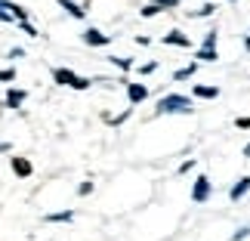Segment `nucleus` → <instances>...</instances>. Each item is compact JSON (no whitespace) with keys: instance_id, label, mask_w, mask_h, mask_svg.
<instances>
[{"instance_id":"nucleus-15","label":"nucleus","mask_w":250,"mask_h":241,"mask_svg":"<svg viewBox=\"0 0 250 241\" xmlns=\"http://www.w3.org/2000/svg\"><path fill=\"white\" fill-rule=\"evenodd\" d=\"M213 9H216V3H201L195 13H191V19H204V16H213Z\"/></svg>"},{"instance_id":"nucleus-1","label":"nucleus","mask_w":250,"mask_h":241,"mask_svg":"<svg viewBox=\"0 0 250 241\" xmlns=\"http://www.w3.org/2000/svg\"><path fill=\"white\" fill-rule=\"evenodd\" d=\"M158 114H191L195 111V99L191 96H182V93H167L158 99Z\"/></svg>"},{"instance_id":"nucleus-6","label":"nucleus","mask_w":250,"mask_h":241,"mask_svg":"<svg viewBox=\"0 0 250 241\" xmlns=\"http://www.w3.org/2000/svg\"><path fill=\"white\" fill-rule=\"evenodd\" d=\"M127 99H130V105L146 102L148 99V87L146 84H127Z\"/></svg>"},{"instance_id":"nucleus-27","label":"nucleus","mask_w":250,"mask_h":241,"mask_svg":"<svg viewBox=\"0 0 250 241\" xmlns=\"http://www.w3.org/2000/svg\"><path fill=\"white\" fill-rule=\"evenodd\" d=\"M204 46H216V31H207L204 34Z\"/></svg>"},{"instance_id":"nucleus-24","label":"nucleus","mask_w":250,"mask_h":241,"mask_svg":"<svg viewBox=\"0 0 250 241\" xmlns=\"http://www.w3.org/2000/svg\"><path fill=\"white\" fill-rule=\"evenodd\" d=\"M6 81H16V71L13 68H3V71H0V84H6Z\"/></svg>"},{"instance_id":"nucleus-9","label":"nucleus","mask_w":250,"mask_h":241,"mask_svg":"<svg viewBox=\"0 0 250 241\" xmlns=\"http://www.w3.org/2000/svg\"><path fill=\"white\" fill-rule=\"evenodd\" d=\"M191 96H198V99H216V96H219V87L195 84V87H191Z\"/></svg>"},{"instance_id":"nucleus-10","label":"nucleus","mask_w":250,"mask_h":241,"mask_svg":"<svg viewBox=\"0 0 250 241\" xmlns=\"http://www.w3.org/2000/svg\"><path fill=\"white\" fill-rule=\"evenodd\" d=\"M25 96H28L25 90H9L6 99H3V105H6V109H19V105L25 102Z\"/></svg>"},{"instance_id":"nucleus-29","label":"nucleus","mask_w":250,"mask_h":241,"mask_svg":"<svg viewBox=\"0 0 250 241\" xmlns=\"http://www.w3.org/2000/svg\"><path fill=\"white\" fill-rule=\"evenodd\" d=\"M244 158H250V142H247V146H244Z\"/></svg>"},{"instance_id":"nucleus-21","label":"nucleus","mask_w":250,"mask_h":241,"mask_svg":"<svg viewBox=\"0 0 250 241\" xmlns=\"http://www.w3.org/2000/svg\"><path fill=\"white\" fill-rule=\"evenodd\" d=\"M155 6H161V9H176L179 0H155Z\"/></svg>"},{"instance_id":"nucleus-26","label":"nucleus","mask_w":250,"mask_h":241,"mask_svg":"<svg viewBox=\"0 0 250 241\" xmlns=\"http://www.w3.org/2000/svg\"><path fill=\"white\" fill-rule=\"evenodd\" d=\"M19 25H22V31H25V34H31V37H37V31H34V25L28 22V19H25V22H19Z\"/></svg>"},{"instance_id":"nucleus-13","label":"nucleus","mask_w":250,"mask_h":241,"mask_svg":"<svg viewBox=\"0 0 250 241\" xmlns=\"http://www.w3.org/2000/svg\"><path fill=\"white\" fill-rule=\"evenodd\" d=\"M195 59H201V62H216L219 53H216V46H201V50L195 53Z\"/></svg>"},{"instance_id":"nucleus-5","label":"nucleus","mask_w":250,"mask_h":241,"mask_svg":"<svg viewBox=\"0 0 250 241\" xmlns=\"http://www.w3.org/2000/svg\"><path fill=\"white\" fill-rule=\"evenodd\" d=\"M9 167H13V173H16V176H22V179H28L34 173V164L28 161V158H9Z\"/></svg>"},{"instance_id":"nucleus-30","label":"nucleus","mask_w":250,"mask_h":241,"mask_svg":"<svg viewBox=\"0 0 250 241\" xmlns=\"http://www.w3.org/2000/svg\"><path fill=\"white\" fill-rule=\"evenodd\" d=\"M244 46H247V50H250V37H247V41H244Z\"/></svg>"},{"instance_id":"nucleus-20","label":"nucleus","mask_w":250,"mask_h":241,"mask_svg":"<svg viewBox=\"0 0 250 241\" xmlns=\"http://www.w3.org/2000/svg\"><path fill=\"white\" fill-rule=\"evenodd\" d=\"M195 167H198V161H195V158H188V161H182V164H179V173H188V170H195Z\"/></svg>"},{"instance_id":"nucleus-14","label":"nucleus","mask_w":250,"mask_h":241,"mask_svg":"<svg viewBox=\"0 0 250 241\" xmlns=\"http://www.w3.org/2000/svg\"><path fill=\"white\" fill-rule=\"evenodd\" d=\"M195 71H198V62H191L188 68H179V71H173V81H188Z\"/></svg>"},{"instance_id":"nucleus-18","label":"nucleus","mask_w":250,"mask_h":241,"mask_svg":"<svg viewBox=\"0 0 250 241\" xmlns=\"http://www.w3.org/2000/svg\"><path fill=\"white\" fill-rule=\"evenodd\" d=\"M127 118H130V109H127V111H121L118 118H105V121H108V124H114V127H121V124L127 121Z\"/></svg>"},{"instance_id":"nucleus-12","label":"nucleus","mask_w":250,"mask_h":241,"mask_svg":"<svg viewBox=\"0 0 250 241\" xmlns=\"http://www.w3.org/2000/svg\"><path fill=\"white\" fill-rule=\"evenodd\" d=\"M43 219H46V223H71L74 210H56V214H46Z\"/></svg>"},{"instance_id":"nucleus-17","label":"nucleus","mask_w":250,"mask_h":241,"mask_svg":"<svg viewBox=\"0 0 250 241\" xmlns=\"http://www.w3.org/2000/svg\"><path fill=\"white\" fill-rule=\"evenodd\" d=\"M0 22H16V19H13V13L6 9V0H0Z\"/></svg>"},{"instance_id":"nucleus-25","label":"nucleus","mask_w":250,"mask_h":241,"mask_svg":"<svg viewBox=\"0 0 250 241\" xmlns=\"http://www.w3.org/2000/svg\"><path fill=\"white\" fill-rule=\"evenodd\" d=\"M158 68V62H146V65H139V74H151Z\"/></svg>"},{"instance_id":"nucleus-3","label":"nucleus","mask_w":250,"mask_h":241,"mask_svg":"<svg viewBox=\"0 0 250 241\" xmlns=\"http://www.w3.org/2000/svg\"><path fill=\"white\" fill-rule=\"evenodd\" d=\"M210 195H213V182H210L207 173H201L195 179V186H191V201H195V204H204V201H210Z\"/></svg>"},{"instance_id":"nucleus-22","label":"nucleus","mask_w":250,"mask_h":241,"mask_svg":"<svg viewBox=\"0 0 250 241\" xmlns=\"http://www.w3.org/2000/svg\"><path fill=\"white\" fill-rule=\"evenodd\" d=\"M244 238H250V226H241V229L232 235V241H244Z\"/></svg>"},{"instance_id":"nucleus-11","label":"nucleus","mask_w":250,"mask_h":241,"mask_svg":"<svg viewBox=\"0 0 250 241\" xmlns=\"http://www.w3.org/2000/svg\"><path fill=\"white\" fill-rule=\"evenodd\" d=\"M59 3H62V9H65V13H68V16H74V19H83V16H86V9H83L81 3H74V0H59Z\"/></svg>"},{"instance_id":"nucleus-16","label":"nucleus","mask_w":250,"mask_h":241,"mask_svg":"<svg viewBox=\"0 0 250 241\" xmlns=\"http://www.w3.org/2000/svg\"><path fill=\"white\" fill-rule=\"evenodd\" d=\"M111 62L118 65L121 71H130V68H133V59H127V56H111Z\"/></svg>"},{"instance_id":"nucleus-4","label":"nucleus","mask_w":250,"mask_h":241,"mask_svg":"<svg viewBox=\"0 0 250 241\" xmlns=\"http://www.w3.org/2000/svg\"><path fill=\"white\" fill-rule=\"evenodd\" d=\"M83 44H90V46H108L111 44V34H102L99 28H86V31H83Z\"/></svg>"},{"instance_id":"nucleus-23","label":"nucleus","mask_w":250,"mask_h":241,"mask_svg":"<svg viewBox=\"0 0 250 241\" xmlns=\"http://www.w3.org/2000/svg\"><path fill=\"white\" fill-rule=\"evenodd\" d=\"M90 192H93V182L90 179H86V182H81V186H78V195L83 198V195H90Z\"/></svg>"},{"instance_id":"nucleus-19","label":"nucleus","mask_w":250,"mask_h":241,"mask_svg":"<svg viewBox=\"0 0 250 241\" xmlns=\"http://www.w3.org/2000/svg\"><path fill=\"white\" fill-rule=\"evenodd\" d=\"M158 13H164V9H161V6H155V3H148L146 9H142V16H146V19H151V16H158Z\"/></svg>"},{"instance_id":"nucleus-2","label":"nucleus","mask_w":250,"mask_h":241,"mask_svg":"<svg viewBox=\"0 0 250 241\" xmlns=\"http://www.w3.org/2000/svg\"><path fill=\"white\" fill-rule=\"evenodd\" d=\"M53 81L62 84V87H71V90H86L90 81L81 78V74H74L71 68H53Z\"/></svg>"},{"instance_id":"nucleus-7","label":"nucleus","mask_w":250,"mask_h":241,"mask_svg":"<svg viewBox=\"0 0 250 241\" xmlns=\"http://www.w3.org/2000/svg\"><path fill=\"white\" fill-rule=\"evenodd\" d=\"M247 192H250V176H241V179H238L232 189H229V198H232L235 204H238V201H241V198L247 195Z\"/></svg>"},{"instance_id":"nucleus-8","label":"nucleus","mask_w":250,"mask_h":241,"mask_svg":"<svg viewBox=\"0 0 250 241\" xmlns=\"http://www.w3.org/2000/svg\"><path fill=\"white\" fill-rule=\"evenodd\" d=\"M164 44L188 50V46H191V37H188V34H182V31H167V34H164Z\"/></svg>"},{"instance_id":"nucleus-28","label":"nucleus","mask_w":250,"mask_h":241,"mask_svg":"<svg viewBox=\"0 0 250 241\" xmlns=\"http://www.w3.org/2000/svg\"><path fill=\"white\" fill-rule=\"evenodd\" d=\"M235 124H238V130H250V118H238Z\"/></svg>"}]
</instances>
